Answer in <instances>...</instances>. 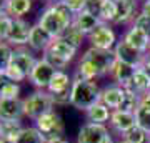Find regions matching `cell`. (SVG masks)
<instances>
[{"mask_svg":"<svg viewBox=\"0 0 150 143\" xmlns=\"http://www.w3.org/2000/svg\"><path fill=\"white\" fill-rule=\"evenodd\" d=\"M12 25H13V18L7 12H0V42H7Z\"/></svg>","mask_w":150,"mask_h":143,"instance_id":"31","label":"cell"},{"mask_svg":"<svg viewBox=\"0 0 150 143\" xmlns=\"http://www.w3.org/2000/svg\"><path fill=\"white\" fill-rule=\"evenodd\" d=\"M123 98H125V88H122L120 85L115 83V85H110V87H105L102 90L100 101L103 105H107L112 111H115L120 108Z\"/></svg>","mask_w":150,"mask_h":143,"instance_id":"15","label":"cell"},{"mask_svg":"<svg viewBox=\"0 0 150 143\" xmlns=\"http://www.w3.org/2000/svg\"><path fill=\"white\" fill-rule=\"evenodd\" d=\"M32 32V25L23 18H13V25H12L10 35L7 38V43L12 47H23L28 45V38Z\"/></svg>","mask_w":150,"mask_h":143,"instance_id":"11","label":"cell"},{"mask_svg":"<svg viewBox=\"0 0 150 143\" xmlns=\"http://www.w3.org/2000/svg\"><path fill=\"white\" fill-rule=\"evenodd\" d=\"M118 143H129V142H125V140H120V142H118Z\"/></svg>","mask_w":150,"mask_h":143,"instance_id":"47","label":"cell"},{"mask_svg":"<svg viewBox=\"0 0 150 143\" xmlns=\"http://www.w3.org/2000/svg\"><path fill=\"white\" fill-rule=\"evenodd\" d=\"M135 72H137V67L129 65V63H123V62H118L117 60V63H115V67H113L110 75H112V78L115 80V83L120 85L122 88H125V87L130 83V80H132Z\"/></svg>","mask_w":150,"mask_h":143,"instance_id":"21","label":"cell"},{"mask_svg":"<svg viewBox=\"0 0 150 143\" xmlns=\"http://www.w3.org/2000/svg\"><path fill=\"white\" fill-rule=\"evenodd\" d=\"M57 143H69V142H65V138H64V140H60V142H57Z\"/></svg>","mask_w":150,"mask_h":143,"instance_id":"45","label":"cell"},{"mask_svg":"<svg viewBox=\"0 0 150 143\" xmlns=\"http://www.w3.org/2000/svg\"><path fill=\"white\" fill-rule=\"evenodd\" d=\"M132 27H135V28L142 30L147 37H150V17L147 15V13H144L142 10H140L139 13H137V17L134 18Z\"/></svg>","mask_w":150,"mask_h":143,"instance_id":"32","label":"cell"},{"mask_svg":"<svg viewBox=\"0 0 150 143\" xmlns=\"http://www.w3.org/2000/svg\"><path fill=\"white\" fill-rule=\"evenodd\" d=\"M54 105L55 101L47 90H35L27 98H23L25 117L32 118V120H37L38 117H42L43 113L54 110Z\"/></svg>","mask_w":150,"mask_h":143,"instance_id":"4","label":"cell"},{"mask_svg":"<svg viewBox=\"0 0 150 143\" xmlns=\"http://www.w3.org/2000/svg\"><path fill=\"white\" fill-rule=\"evenodd\" d=\"M35 128L43 137L45 143H57L64 140V122L55 110L43 113L35 120Z\"/></svg>","mask_w":150,"mask_h":143,"instance_id":"3","label":"cell"},{"mask_svg":"<svg viewBox=\"0 0 150 143\" xmlns=\"http://www.w3.org/2000/svg\"><path fill=\"white\" fill-rule=\"evenodd\" d=\"M87 40L90 42V47L102 48V50H113L117 45V35L113 32V28L103 22L87 37Z\"/></svg>","mask_w":150,"mask_h":143,"instance_id":"8","label":"cell"},{"mask_svg":"<svg viewBox=\"0 0 150 143\" xmlns=\"http://www.w3.org/2000/svg\"><path fill=\"white\" fill-rule=\"evenodd\" d=\"M85 115L90 123H102V125H105V122H110L112 110L107 105H103L102 101H98L97 105H93L92 108H88L85 111Z\"/></svg>","mask_w":150,"mask_h":143,"instance_id":"23","label":"cell"},{"mask_svg":"<svg viewBox=\"0 0 150 143\" xmlns=\"http://www.w3.org/2000/svg\"><path fill=\"white\" fill-rule=\"evenodd\" d=\"M30 8H32V0H8L7 13L12 18H22L30 12Z\"/></svg>","mask_w":150,"mask_h":143,"instance_id":"25","label":"cell"},{"mask_svg":"<svg viewBox=\"0 0 150 143\" xmlns=\"http://www.w3.org/2000/svg\"><path fill=\"white\" fill-rule=\"evenodd\" d=\"M135 118H137V125L147 133H150V110H147L144 106H139L137 111H135Z\"/></svg>","mask_w":150,"mask_h":143,"instance_id":"33","label":"cell"},{"mask_svg":"<svg viewBox=\"0 0 150 143\" xmlns=\"http://www.w3.org/2000/svg\"><path fill=\"white\" fill-rule=\"evenodd\" d=\"M7 5H8V0H0V12H7Z\"/></svg>","mask_w":150,"mask_h":143,"instance_id":"41","label":"cell"},{"mask_svg":"<svg viewBox=\"0 0 150 143\" xmlns=\"http://www.w3.org/2000/svg\"><path fill=\"white\" fill-rule=\"evenodd\" d=\"M54 40L55 38L45 28H42L38 23L32 25V32H30V38H28V47L32 50H35V52H47Z\"/></svg>","mask_w":150,"mask_h":143,"instance_id":"13","label":"cell"},{"mask_svg":"<svg viewBox=\"0 0 150 143\" xmlns=\"http://www.w3.org/2000/svg\"><path fill=\"white\" fill-rule=\"evenodd\" d=\"M12 55H13V48L7 42H0V73H5L8 65L12 63Z\"/></svg>","mask_w":150,"mask_h":143,"instance_id":"30","label":"cell"},{"mask_svg":"<svg viewBox=\"0 0 150 143\" xmlns=\"http://www.w3.org/2000/svg\"><path fill=\"white\" fill-rule=\"evenodd\" d=\"M48 52H52L54 55L67 60L70 63L75 58V55H77V48L72 47L69 42H65L64 38H55L54 42H52V45L48 47Z\"/></svg>","mask_w":150,"mask_h":143,"instance_id":"22","label":"cell"},{"mask_svg":"<svg viewBox=\"0 0 150 143\" xmlns=\"http://www.w3.org/2000/svg\"><path fill=\"white\" fill-rule=\"evenodd\" d=\"M64 4L69 7L74 13H80V12L85 10L87 0H64Z\"/></svg>","mask_w":150,"mask_h":143,"instance_id":"38","label":"cell"},{"mask_svg":"<svg viewBox=\"0 0 150 143\" xmlns=\"http://www.w3.org/2000/svg\"><path fill=\"white\" fill-rule=\"evenodd\" d=\"M142 12H144V13H147V15L150 17V0L144 2V5H142Z\"/></svg>","mask_w":150,"mask_h":143,"instance_id":"40","label":"cell"},{"mask_svg":"<svg viewBox=\"0 0 150 143\" xmlns=\"http://www.w3.org/2000/svg\"><path fill=\"white\" fill-rule=\"evenodd\" d=\"M149 93H150V92H149Z\"/></svg>","mask_w":150,"mask_h":143,"instance_id":"51","label":"cell"},{"mask_svg":"<svg viewBox=\"0 0 150 143\" xmlns=\"http://www.w3.org/2000/svg\"><path fill=\"white\" fill-rule=\"evenodd\" d=\"M74 78H70L69 73H65L64 70H57L54 78L48 85L47 92L52 95L55 105H65L70 103V90H72Z\"/></svg>","mask_w":150,"mask_h":143,"instance_id":"6","label":"cell"},{"mask_svg":"<svg viewBox=\"0 0 150 143\" xmlns=\"http://www.w3.org/2000/svg\"><path fill=\"white\" fill-rule=\"evenodd\" d=\"M0 143H8V142H5V140H4V138H0Z\"/></svg>","mask_w":150,"mask_h":143,"instance_id":"46","label":"cell"},{"mask_svg":"<svg viewBox=\"0 0 150 143\" xmlns=\"http://www.w3.org/2000/svg\"><path fill=\"white\" fill-rule=\"evenodd\" d=\"M100 23H102L100 18H97L95 15L88 13L87 10L80 12V13H75V17H74V25L77 27L83 35H87V37H88Z\"/></svg>","mask_w":150,"mask_h":143,"instance_id":"20","label":"cell"},{"mask_svg":"<svg viewBox=\"0 0 150 143\" xmlns=\"http://www.w3.org/2000/svg\"><path fill=\"white\" fill-rule=\"evenodd\" d=\"M100 97H102V90L97 87L95 82L74 77V83L70 90V105L72 106L87 111L100 101Z\"/></svg>","mask_w":150,"mask_h":143,"instance_id":"2","label":"cell"},{"mask_svg":"<svg viewBox=\"0 0 150 143\" xmlns=\"http://www.w3.org/2000/svg\"><path fill=\"white\" fill-rule=\"evenodd\" d=\"M144 68H145V70H147V72H149V73H150V53H149V55H147V58H145Z\"/></svg>","mask_w":150,"mask_h":143,"instance_id":"42","label":"cell"},{"mask_svg":"<svg viewBox=\"0 0 150 143\" xmlns=\"http://www.w3.org/2000/svg\"><path fill=\"white\" fill-rule=\"evenodd\" d=\"M103 143H113V138H112V135H108L107 138H105V142Z\"/></svg>","mask_w":150,"mask_h":143,"instance_id":"43","label":"cell"},{"mask_svg":"<svg viewBox=\"0 0 150 143\" xmlns=\"http://www.w3.org/2000/svg\"><path fill=\"white\" fill-rule=\"evenodd\" d=\"M102 4L103 0H87V7L85 10L92 15H95L97 18H100V10H102ZM102 22V20H100Z\"/></svg>","mask_w":150,"mask_h":143,"instance_id":"37","label":"cell"},{"mask_svg":"<svg viewBox=\"0 0 150 143\" xmlns=\"http://www.w3.org/2000/svg\"><path fill=\"white\" fill-rule=\"evenodd\" d=\"M23 115V100L0 98V120H20Z\"/></svg>","mask_w":150,"mask_h":143,"instance_id":"12","label":"cell"},{"mask_svg":"<svg viewBox=\"0 0 150 143\" xmlns=\"http://www.w3.org/2000/svg\"><path fill=\"white\" fill-rule=\"evenodd\" d=\"M108 128L102 123H85L77 135V143H103L108 137Z\"/></svg>","mask_w":150,"mask_h":143,"instance_id":"10","label":"cell"},{"mask_svg":"<svg viewBox=\"0 0 150 143\" xmlns=\"http://www.w3.org/2000/svg\"><path fill=\"white\" fill-rule=\"evenodd\" d=\"M59 2H64V0H47V4H59Z\"/></svg>","mask_w":150,"mask_h":143,"instance_id":"44","label":"cell"},{"mask_svg":"<svg viewBox=\"0 0 150 143\" xmlns=\"http://www.w3.org/2000/svg\"><path fill=\"white\" fill-rule=\"evenodd\" d=\"M117 15V7H115V0H103L102 10H100V20L103 23H113Z\"/></svg>","mask_w":150,"mask_h":143,"instance_id":"29","label":"cell"},{"mask_svg":"<svg viewBox=\"0 0 150 143\" xmlns=\"http://www.w3.org/2000/svg\"><path fill=\"white\" fill-rule=\"evenodd\" d=\"M37 60L38 58L33 57L32 52L25 50L23 47H17L13 50V55H12V63L17 65L23 73L27 75V78H28V75H30V72H32V68L35 67V63H37Z\"/></svg>","mask_w":150,"mask_h":143,"instance_id":"18","label":"cell"},{"mask_svg":"<svg viewBox=\"0 0 150 143\" xmlns=\"http://www.w3.org/2000/svg\"><path fill=\"white\" fill-rule=\"evenodd\" d=\"M113 52H115V57H117L118 62L134 65V67H137V68H139V67H144L145 58H147V55H149V53H144V52L135 50L134 47H130L129 43H125L123 40L117 42V45H115V48H113Z\"/></svg>","mask_w":150,"mask_h":143,"instance_id":"9","label":"cell"},{"mask_svg":"<svg viewBox=\"0 0 150 143\" xmlns=\"http://www.w3.org/2000/svg\"><path fill=\"white\" fill-rule=\"evenodd\" d=\"M125 90H130V92H135L137 95H145L150 92V73L144 67H139L137 72L134 73L130 83L125 87Z\"/></svg>","mask_w":150,"mask_h":143,"instance_id":"17","label":"cell"},{"mask_svg":"<svg viewBox=\"0 0 150 143\" xmlns=\"http://www.w3.org/2000/svg\"><path fill=\"white\" fill-rule=\"evenodd\" d=\"M110 125H112L118 133H127L129 130L137 125V118H135V113H129V111H120L115 110L112 111V117H110Z\"/></svg>","mask_w":150,"mask_h":143,"instance_id":"19","label":"cell"},{"mask_svg":"<svg viewBox=\"0 0 150 143\" xmlns=\"http://www.w3.org/2000/svg\"><path fill=\"white\" fill-rule=\"evenodd\" d=\"M75 13L65 5L64 2L59 4H47L40 12L38 17V25L45 28L54 38H60L64 32L74 23Z\"/></svg>","mask_w":150,"mask_h":143,"instance_id":"1","label":"cell"},{"mask_svg":"<svg viewBox=\"0 0 150 143\" xmlns=\"http://www.w3.org/2000/svg\"><path fill=\"white\" fill-rule=\"evenodd\" d=\"M82 58L90 62L97 68L100 77L110 75L115 63H117V57H115L113 50H102V48H95V47H90L88 50H85V53L82 55Z\"/></svg>","mask_w":150,"mask_h":143,"instance_id":"5","label":"cell"},{"mask_svg":"<svg viewBox=\"0 0 150 143\" xmlns=\"http://www.w3.org/2000/svg\"><path fill=\"white\" fill-rule=\"evenodd\" d=\"M18 95H20V85L15 83V82H8L2 92L0 98H20Z\"/></svg>","mask_w":150,"mask_h":143,"instance_id":"36","label":"cell"},{"mask_svg":"<svg viewBox=\"0 0 150 143\" xmlns=\"http://www.w3.org/2000/svg\"><path fill=\"white\" fill-rule=\"evenodd\" d=\"M122 137L125 142H129V143H149V133L145 130H142L139 125H135L132 130L123 133Z\"/></svg>","mask_w":150,"mask_h":143,"instance_id":"28","label":"cell"},{"mask_svg":"<svg viewBox=\"0 0 150 143\" xmlns=\"http://www.w3.org/2000/svg\"><path fill=\"white\" fill-rule=\"evenodd\" d=\"M55 72H57V70L42 57V58L37 60L35 67L32 68V72L28 75V80H30V83H32L37 90H47L50 82H52V78H54Z\"/></svg>","mask_w":150,"mask_h":143,"instance_id":"7","label":"cell"},{"mask_svg":"<svg viewBox=\"0 0 150 143\" xmlns=\"http://www.w3.org/2000/svg\"><path fill=\"white\" fill-rule=\"evenodd\" d=\"M43 58L47 60L48 63L52 65V67H54L55 70H64L65 67H67V65H69V62H67V60H64V58H60V57H57V55H54V53L52 52H43V55H42Z\"/></svg>","mask_w":150,"mask_h":143,"instance_id":"35","label":"cell"},{"mask_svg":"<svg viewBox=\"0 0 150 143\" xmlns=\"http://www.w3.org/2000/svg\"><path fill=\"white\" fill-rule=\"evenodd\" d=\"M8 82H10V80L5 77V73H0V95H2V92H4V88L7 87Z\"/></svg>","mask_w":150,"mask_h":143,"instance_id":"39","label":"cell"},{"mask_svg":"<svg viewBox=\"0 0 150 143\" xmlns=\"http://www.w3.org/2000/svg\"><path fill=\"white\" fill-rule=\"evenodd\" d=\"M125 43H129L130 47H134L135 50L139 52H144V53H149V48H150V37H147L142 30L135 28V27H130L127 32L123 33V38H122Z\"/></svg>","mask_w":150,"mask_h":143,"instance_id":"16","label":"cell"},{"mask_svg":"<svg viewBox=\"0 0 150 143\" xmlns=\"http://www.w3.org/2000/svg\"><path fill=\"white\" fill-rule=\"evenodd\" d=\"M142 2H147V0H142Z\"/></svg>","mask_w":150,"mask_h":143,"instance_id":"49","label":"cell"},{"mask_svg":"<svg viewBox=\"0 0 150 143\" xmlns=\"http://www.w3.org/2000/svg\"><path fill=\"white\" fill-rule=\"evenodd\" d=\"M60 38H64L65 42H69L72 47H75L77 50H79V48L82 47L83 40L87 38V35H83V33H82L80 30H79V28H77V27L72 23V25H70L69 28H67V30L64 32V35H62Z\"/></svg>","mask_w":150,"mask_h":143,"instance_id":"27","label":"cell"},{"mask_svg":"<svg viewBox=\"0 0 150 143\" xmlns=\"http://www.w3.org/2000/svg\"><path fill=\"white\" fill-rule=\"evenodd\" d=\"M149 53H150V48H149Z\"/></svg>","mask_w":150,"mask_h":143,"instance_id":"50","label":"cell"},{"mask_svg":"<svg viewBox=\"0 0 150 143\" xmlns=\"http://www.w3.org/2000/svg\"><path fill=\"white\" fill-rule=\"evenodd\" d=\"M22 128L23 127L20 120H0V138H4L8 143H13Z\"/></svg>","mask_w":150,"mask_h":143,"instance_id":"24","label":"cell"},{"mask_svg":"<svg viewBox=\"0 0 150 143\" xmlns=\"http://www.w3.org/2000/svg\"><path fill=\"white\" fill-rule=\"evenodd\" d=\"M13 143H45V140L35 127H23Z\"/></svg>","mask_w":150,"mask_h":143,"instance_id":"26","label":"cell"},{"mask_svg":"<svg viewBox=\"0 0 150 143\" xmlns=\"http://www.w3.org/2000/svg\"><path fill=\"white\" fill-rule=\"evenodd\" d=\"M149 143H150V133H149Z\"/></svg>","mask_w":150,"mask_h":143,"instance_id":"48","label":"cell"},{"mask_svg":"<svg viewBox=\"0 0 150 143\" xmlns=\"http://www.w3.org/2000/svg\"><path fill=\"white\" fill-rule=\"evenodd\" d=\"M5 77L10 80V82H15V83H20V82H23V80L27 78V75L23 73V72L13 63H10L8 65V68L5 70Z\"/></svg>","mask_w":150,"mask_h":143,"instance_id":"34","label":"cell"},{"mask_svg":"<svg viewBox=\"0 0 150 143\" xmlns=\"http://www.w3.org/2000/svg\"><path fill=\"white\" fill-rule=\"evenodd\" d=\"M139 0H115V7H117V15L113 23L122 25V23H129L134 22V18L139 13V5H137Z\"/></svg>","mask_w":150,"mask_h":143,"instance_id":"14","label":"cell"}]
</instances>
